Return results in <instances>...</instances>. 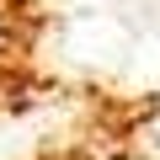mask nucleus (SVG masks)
<instances>
[{
	"label": "nucleus",
	"mask_w": 160,
	"mask_h": 160,
	"mask_svg": "<svg viewBox=\"0 0 160 160\" xmlns=\"http://www.w3.org/2000/svg\"><path fill=\"white\" fill-rule=\"evenodd\" d=\"M22 43V27H16V0H0V64L11 59V48Z\"/></svg>",
	"instance_id": "obj_1"
}]
</instances>
